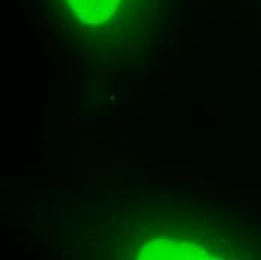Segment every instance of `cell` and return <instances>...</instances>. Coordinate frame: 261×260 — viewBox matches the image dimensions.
Masks as SVG:
<instances>
[{
  "label": "cell",
  "instance_id": "obj_1",
  "mask_svg": "<svg viewBox=\"0 0 261 260\" xmlns=\"http://www.w3.org/2000/svg\"><path fill=\"white\" fill-rule=\"evenodd\" d=\"M140 259H206V253L189 242L179 241H153L147 244L141 253Z\"/></svg>",
  "mask_w": 261,
  "mask_h": 260
},
{
  "label": "cell",
  "instance_id": "obj_2",
  "mask_svg": "<svg viewBox=\"0 0 261 260\" xmlns=\"http://www.w3.org/2000/svg\"><path fill=\"white\" fill-rule=\"evenodd\" d=\"M122 0H68L72 11L84 23L101 25L111 18Z\"/></svg>",
  "mask_w": 261,
  "mask_h": 260
}]
</instances>
